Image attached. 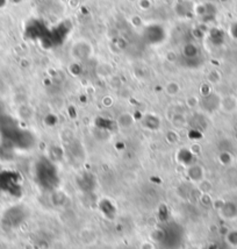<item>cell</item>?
<instances>
[{
	"label": "cell",
	"mask_w": 237,
	"mask_h": 249,
	"mask_svg": "<svg viewBox=\"0 0 237 249\" xmlns=\"http://www.w3.org/2000/svg\"><path fill=\"white\" fill-rule=\"evenodd\" d=\"M233 35H234V37L237 38V25L234 26V28H233Z\"/></svg>",
	"instance_id": "1"
}]
</instances>
